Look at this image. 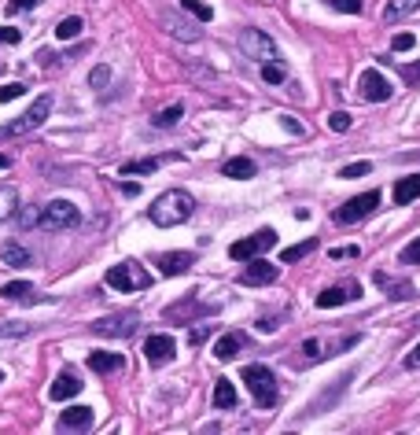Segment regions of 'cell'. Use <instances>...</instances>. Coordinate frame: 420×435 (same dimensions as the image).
Here are the masks:
<instances>
[{
	"instance_id": "5bb4252c",
	"label": "cell",
	"mask_w": 420,
	"mask_h": 435,
	"mask_svg": "<svg viewBox=\"0 0 420 435\" xmlns=\"http://www.w3.org/2000/svg\"><path fill=\"white\" fill-rule=\"evenodd\" d=\"M358 89H362V96H365L369 103H387V100H391V85H387V78H384L380 71H365Z\"/></svg>"
},
{
	"instance_id": "7402d4cb",
	"label": "cell",
	"mask_w": 420,
	"mask_h": 435,
	"mask_svg": "<svg viewBox=\"0 0 420 435\" xmlns=\"http://www.w3.org/2000/svg\"><path fill=\"white\" fill-rule=\"evenodd\" d=\"M416 8H420V0H387V4H384V23H387V26L402 23V19L413 15Z\"/></svg>"
},
{
	"instance_id": "74e56055",
	"label": "cell",
	"mask_w": 420,
	"mask_h": 435,
	"mask_svg": "<svg viewBox=\"0 0 420 435\" xmlns=\"http://www.w3.org/2000/svg\"><path fill=\"white\" fill-rule=\"evenodd\" d=\"M398 258H402V262H409V266H420V236H416L413 244H406Z\"/></svg>"
},
{
	"instance_id": "7bdbcfd3",
	"label": "cell",
	"mask_w": 420,
	"mask_h": 435,
	"mask_svg": "<svg viewBox=\"0 0 420 435\" xmlns=\"http://www.w3.org/2000/svg\"><path fill=\"white\" fill-rule=\"evenodd\" d=\"M328 126L336 129V133H347V129H350V115H347V111H336V115H328Z\"/></svg>"
},
{
	"instance_id": "4316f807",
	"label": "cell",
	"mask_w": 420,
	"mask_h": 435,
	"mask_svg": "<svg viewBox=\"0 0 420 435\" xmlns=\"http://www.w3.org/2000/svg\"><path fill=\"white\" fill-rule=\"evenodd\" d=\"M163 23H166V30H170L173 37H181V41H199V37H203V30L192 26V23H181L177 15H163Z\"/></svg>"
},
{
	"instance_id": "bcb514c9",
	"label": "cell",
	"mask_w": 420,
	"mask_h": 435,
	"mask_svg": "<svg viewBox=\"0 0 420 435\" xmlns=\"http://www.w3.org/2000/svg\"><path fill=\"white\" fill-rule=\"evenodd\" d=\"M358 255H362L358 244H350V247H332V251H328V258H358Z\"/></svg>"
},
{
	"instance_id": "44dd1931",
	"label": "cell",
	"mask_w": 420,
	"mask_h": 435,
	"mask_svg": "<svg viewBox=\"0 0 420 435\" xmlns=\"http://www.w3.org/2000/svg\"><path fill=\"white\" fill-rule=\"evenodd\" d=\"M243 343H247V336H243V332H225V336L214 343V354H217L221 362H232V358L240 354Z\"/></svg>"
},
{
	"instance_id": "2e32d148",
	"label": "cell",
	"mask_w": 420,
	"mask_h": 435,
	"mask_svg": "<svg viewBox=\"0 0 420 435\" xmlns=\"http://www.w3.org/2000/svg\"><path fill=\"white\" fill-rule=\"evenodd\" d=\"M376 285L384 288V295L387 299H398V302H406V299H413L416 295V288L409 285V280H402V277H391V273H376Z\"/></svg>"
},
{
	"instance_id": "60d3db41",
	"label": "cell",
	"mask_w": 420,
	"mask_h": 435,
	"mask_svg": "<svg viewBox=\"0 0 420 435\" xmlns=\"http://www.w3.org/2000/svg\"><path fill=\"white\" fill-rule=\"evenodd\" d=\"M336 11H343V15H358L362 11V0H328Z\"/></svg>"
},
{
	"instance_id": "c3c4849f",
	"label": "cell",
	"mask_w": 420,
	"mask_h": 435,
	"mask_svg": "<svg viewBox=\"0 0 420 435\" xmlns=\"http://www.w3.org/2000/svg\"><path fill=\"white\" fill-rule=\"evenodd\" d=\"M280 126L287 129V133H299V137L306 133V126H302V122H295V118H287V115H280Z\"/></svg>"
},
{
	"instance_id": "b9f144b4",
	"label": "cell",
	"mask_w": 420,
	"mask_h": 435,
	"mask_svg": "<svg viewBox=\"0 0 420 435\" xmlns=\"http://www.w3.org/2000/svg\"><path fill=\"white\" fill-rule=\"evenodd\" d=\"M413 45H416V37H413V34H394V41H391V48H394V52H409Z\"/></svg>"
},
{
	"instance_id": "484cf974",
	"label": "cell",
	"mask_w": 420,
	"mask_h": 435,
	"mask_svg": "<svg viewBox=\"0 0 420 435\" xmlns=\"http://www.w3.org/2000/svg\"><path fill=\"white\" fill-rule=\"evenodd\" d=\"M240 395H236V387L232 380H217L214 384V409H236Z\"/></svg>"
},
{
	"instance_id": "e0dca14e",
	"label": "cell",
	"mask_w": 420,
	"mask_h": 435,
	"mask_svg": "<svg viewBox=\"0 0 420 435\" xmlns=\"http://www.w3.org/2000/svg\"><path fill=\"white\" fill-rule=\"evenodd\" d=\"M192 262H195V255H192V251H166V255H159V273H163V277L188 273Z\"/></svg>"
},
{
	"instance_id": "9a60e30c",
	"label": "cell",
	"mask_w": 420,
	"mask_h": 435,
	"mask_svg": "<svg viewBox=\"0 0 420 435\" xmlns=\"http://www.w3.org/2000/svg\"><path fill=\"white\" fill-rule=\"evenodd\" d=\"M93 421H96L93 406H71L59 413V431H85V428H93Z\"/></svg>"
},
{
	"instance_id": "7c38bea8",
	"label": "cell",
	"mask_w": 420,
	"mask_h": 435,
	"mask_svg": "<svg viewBox=\"0 0 420 435\" xmlns=\"http://www.w3.org/2000/svg\"><path fill=\"white\" fill-rule=\"evenodd\" d=\"M273 280H277V266L265 262L262 255L258 258H247V266H243V273H240V285H247V288H255V285H273Z\"/></svg>"
},
{
	"instance_id": "8fae6325",
	"label": "cell",
	"mask_w": 420,
	"mask_h": 435,
	"mask_svg": "<svg viewBox=\"0 0 420 435\" xmlns=\"http://www.w3.org/2000/svg\"><path fill=\"white\" fill-rule=\"evenodd\" d=\"M354 299H362V285L358 280H343V285H332L317 295V307L332 310V307H343V302H354Z\"/></svg>"
},
{
	"instance_id": "db71d44e",
	"label": "cell",
	"mask_w": 420,
	"mask_h": 435,
	"mask_svg": "<svg viewBox=\"0 0 420 435\" xmlns=\"http://www.w3.org/2000/svg\"><path fill=\"white\" fill-rule=\"evenodd\" d=\"M0 380H4V373H0Z\"/></svg>"
},
{
	"instance_id": "cb8c5ba5",
	"label": "cell",
	"mask_w": 420,
	"mask_h": 435,
	"mask_svg": "<svg viewBox=\"0 0 420 435\" xmlns=\"http://www.w3.org/2000/svg\"><path fill=\"white\" fill-rule=\"evenodd\" d=\"M166 317L173 324H185L188 317H210V307H207V302H185V307H170Z\"/></svg>"
},
{
	"instance_id": "4dcf8cb0",
	"label": "cell",
	"mask_w": 420,
	"mask_h": 435,
	"mask_svg": "<svg viewBox=\"0 0 420 435\" xmlns=\"http://www.w3.org/2000/svg\"><path fill=\"white\" fill-rule=\"evenodd\" d=\"M15 200H19L15 188H11V185H0V222H8V218L15 214V207H19Z\"/></svg>"
},
{
	"instance_id": "7a4b0ae2",
	"label": "cell",
	"mask_w": 420,
	"mask_h": 435,
	"mask_svg": "<svg viewBox=\"0 0 420 435\" xmlns=\"http://www.w3.org/2000/svg\"><path fill=\"white\" fill-rule=\"evenodd\" d=\"M52 103H56L52 96H37L19 118H11L8 126H0V140H15V137H26V133H34V129H41L44 122H48V115H52Z\"/></svg>"
},
{
	"instance_id": "f35d334b",
	"label": "cell",
	"mask_w": 420,
	"mask_h": 435,
	"mask_svg": "<svg viewBox=\"0 0 420 435\" xmlns=\"http://www.w3.org/2000/svg\"><path fill=\"white\" fill-rule=\"evenodd\" d=\"M398 74H402V81H409V85H420V63H402Z\"/></svg>"
},
{
	"instance_id": "4fadbf2b",
	"label": "cell",
	"mask_w": 420,
	"mask_h": 435,
	"mask_svg": "<svg viewBox=\"0 0 420 435\" xmlns=\"http://www.w3.org/2000/svg\"><path fill=\"white\" fill-rule=\"evenodd\" d=\"M173 354H177L173 336H148L144 339V358H148V365H166V362H173Z\"/></svg>"
},
{
	"instance_id": "836d02e7",
	"label": "cell",
	"mask_w": 420,
	"mask_h": 435,
	"mask_svg": "<svg viewBox=\"0 0 420 435\" xmlns=\"http://www.w3.org/2000/svg\"><path fill=\"white\" fill-rule=\"evenodd\" d=\"M181 8H185V11H192V15L199 19V23H210V19H214L210 4H203V0H181Z\"/></svg>"
},
{
	"instance_id": "7dc6e473",
	"label": "cell",
	"mask_w": 420,
	"mask_h": 435,
	"mask_svg": "<svg viewBox=\"0 0 420 435\" xmlns=\"http://www.w3.org/2000/svg\"><path fill=\"white\" fill-rule=\"evenodd\" d=\"M19 41H22V34L15 26H0V45H19Z\"/></svg>"
},
{
	"instance_id": "3957f363",
	"label": "cell",
	"mask_w": 420,
	"mask_h": 435,
	"mask_svg": "<svg viewBox=\"0 0 420 435\" xmlns=\"http://www.w3.org/2000/svg\"><path fill=\"white\" fill-rule=\"evenodd\" d=\"M240 380L247 384V391L255 395L258 409H273V406H277L280 391H277V377H273V369H270V365H243Z\"/></svg>"
},
{
	"instance_id": "f6af8a7d",
	"label": "cell",
	"mask_w": 420,
	"mask_h": 435,
	"mask_svg": "<svg viewBox=\"0 0 420 435\" xmlns=\"http://www.w3.org/2000/svg\"><path fill=\"white\" fill-rule=\"evenodd\" d=\"M41 0H8V15H19V11H30V8H37Z\"/></svg>"
},
{
	"instance_id": "f5cc1de1",
	"label": "cell",
	"mask_w": 420,
	"mask_h": 435,
	"mask_svg": "<svg viewBox=\"0 0 420 435\" xmlns=\"http://www.w3.org/2000/svg\"><path fill=\"white\" fill-rule=\"evenodd\" d=\"M8 166H11V159H8V155H0V170H8Z\"/></svg>"
},
{
	"instance_id": "8d00e7d4",
	"label": "cell",
	"mask_w": 420,
	"mask_h": 435,
	"mask_svg": "<svg viewBox=\"0 0 420 435\" xmlns=\"http://www.w3.org/2000/svg\"><path fill=\"white\" fill-rule=\"evenodd\" d=\"M19 96H26V85H22V81L0 85V103H8V100H19Z\"/></svg>"
},
{
	"instance_id": "d6986e66",
	"label": "cell",
	"mask_w": 420,
	"mask_h": 435,
	"mask_svg": "<svg viewBox=\"0 0 420 435\" xmlns=\"http://www.w3.org/2000/svg\"><path fill=\"white\" fill-rule=\"evenodd\" d=\"M0 299H8V302H37V288L30 285V280H8L4 288H0Z\"/></svg>"
},
{
	"instance_id": "30bf717a",
	"label": "cell",
	"mask_w": 420,
	"mask_h": 435,
	"mask_svg": "<svg viewBox=\"0 0 420 435\" xmlns=\"http://www.w3.org/2000/svg\"><path fill=\"white\" fill-rule=\"evenodd\" d=\"M240 48H243V56H251V59H258V63H270V59L277 56L273 37L262 34V30H255V26L240 30Z\"/></svg>"
},
{
	"instance_id": "ba28073f",
	"label": "cell",
	"mask_w": 420,
	"mask_h": 435,
	"mask_svg": "<svg viewBox=\"0 0 420 435\" xmlns=\"http://www.w3.org/2000/svg\"><path fill=\"white\" fill-rule=\"evenodd\" d=\"M376 207H380V192H362V195H354V200H347L343 207H336V222L339 225H354V222H362V218H369Z\"/></svg>"
},
{
	"instance_id": "816d5d0a",
	"label": "cell",
	"mask_w": 420,
	"mask_h": 435,
	"mask_svg": "<svg viewBox=\"0 0 420 435\" xmlns=\"http://www.w3.org/2000/svg\"><path fill=\"white\" fill-rule=\"evenodd\" d=\"M122 192H126V195H137V192H140V185H137V181H129V185H122Z\"/></svg>"
},
{
	"instance_id": "5b68a950",
	"label": "cell",
	"mask_w": 420,
	"mask_h": 435,
	"mask_svg": "<svg viewBox=\"0 0 420 435\" xmlns=\"http://www.w3.org/2000/svg\"><path fill=\"white\" fill-rule=\"evenodd\" d=\"M270 247H277V229H258L251 236H243V240H236L229 247V255L236 258V262H247V258H258V255H265Z\"/></svg>"
},
{
	"instance_id": "277c9868",
	"label": "cell",
	"mask_w": 420,
	"mask_h": 435,
	"mask_svg": "<svg viewBox=\"0 0 420 435\" xmlns=\"http://www.w3.org/2000/svg\"><path fill=\"white\" fill-rule=\"evenodd\" d=\"M350 347H358V336L354 332H347V336H336V339H306L302 347H299V358H295V365H314V362H321V358H332V354H343V351H350Z\"/></svg>"
},
{
	"instance_id": "681fc988",
	"label": "cell",
	"mask_w": 420,
	"mask_h": 435,
	"mask_svg": "<svg viewBox=\"0 0 420 435\" xmlns=\"http://www.w3.org/2000/svg\"><path fill=\"white\" fill-rule=\"evenodd\" d=\"M26 324H0V336H22Z\"/></svg>"
},
{
	"instance_id": "9c48e42d",
	"label": "cell",
	"mask_w": 420,
	"mask_h": 435,
	"mask_svg": "<svg viewBox=\"0 0 420 435\" xmlns=\"http://www.w3.org/2000/svg\"><path fill=\"white\" fill-rule=\"evenodd\" d=\"M78 222H81V214H78V207H74L71 200H52L48 207H44V214H41V225L52 229V232L74 229Z\"/></svg>"
},
{
	"instance_id": "603a6c76",
	"label": "cell",
	"mask_w": 420,
	"mask_h": 435,
	"mask_svg": "<svg viewBox=\"0 0 420 435\" xmlns=\"http://www.w3.org/2000/svg\"><path fill=\"white\" fill-rule=\"evenodd\" d=\"M420 195V173H413V178H402L394 185V192H391V200L398 203V207H406V203H413Z\"/></svg>"
},
{
	"instance_id": "ac0fdd59",
	"label": "cell",
	"mask_w": 420,
	"mask_h": 435,
	"mask_svg": "<svg viewBox=\"0 0 420 435\" xmlns=\"http://www.w3.org/2000/svg\"><path fill=\"white\" fill-rule=\"evenodd\" d=\"M88 369H93V373H100V377L122 373V369H126V358H122L118 351H93V354H88Z\"/></svg>"
},
{
	"instance_id": "ab89813d",
	"label": "cell",
	"mask_w": 420,
	"mask_h": 435,
	"mask_svg": "<svg viewBox=\"0 0 420 435\" xmlns=\"http://www.w3.org/2000/svg\"><path fill=\"white\" fill-rule=\"evenodd\" d=\"M369 170H372L369 163H347V166L339 170V178H365Z\"/></svg>"
},
{
	"instance_id": "f546056e",
	"label": "cell",
	"mask_w": 420,
	"mask_h": 435,
	"mask_svg": "<svg viewBox=\"0 0 420 435\" xmlns=\"http://www.w3.org/2000/svg\"><path fill=\"white\" fill-rule=\"evenodd\" d=\"M166 159H170V155H166ZM166 159H133V163H122L118 173H155Z\"/></svg>"
},
{
	"instance_id": "8992f818",
	"label": "cell",
	"mask_w": 420,
	"mask_h": 435,
	"mask_svg": "<svg viewBox=\"0 0 420 435\" xmlns=\"http://www.w3.org/2000/svg\"><path fill=\"white\" fill-rule=\"evenodd\" d=\"M103 280H107L115 292H140L151 277L140 270V262H122V266H111V270L103 273Z\"/></svg>"
},
{
	"instance_id": "d4e9b609",
	"label": "cell",
	"mask_w": 420,
	"mask_h": 435,
	"mask_svg": "<svg viewBox=\"0 0 420 435\" xmlns=\"http://www.w3.org/2000/svg\"><path fill=\"white\" fill-rule=\"evenodd\" d=\"M81 391V380L74 377V373H63V377H56V384L48 387V395L56 399V402H63V399H74Z\"/></svg>"
},
{
	"instance_id": "52a82bcc",
	"label": "cell",
	"mask_w": 420,
	"mask_h": 435,
	"mask_svg": "<svg viewBox=\"0 0 420 435\" xmlns=\"http://www.w3.org/2000/svg\"><path fill=\"white\" fill-rule=\"evenodd\" d=\"M137 329H140V317L133 314V310H126V314H107V317H100L93 324V332L96 336H107V339H129Z\"/></svg>"
},
{
	"instance_id": "d590c367",
	"label": "cell",
	"mask_w": 420,
	"mask_h": 435,
	"mask_svg": "<svg viewBox=\"0 0 420 435\" xmlns=\"http://www.w3.org/2000/svg\"><path fill=\"white\" fill-rule=\"evenodd\" d=\"M107 81H111V67H93V74H88V85H93L96 93L107 89Z\"/></svg>"
},
{
	"instance_id": "d6a6232c",
	"label": "cell",
	"mask_w": 420,
	"mask_h": 435,
	"mask_svg": "<svg viewBox=\"0 0 420 435\" xmlns=\"http://www.w3.org/2000/svg\"><path fill=\"white\" fill-rule=\"evenodd\" d=\"M181 115H185V107H181V103H173V107H166L163 115H155V126H159V129H170V126L181 122Z\"/></svg>"
},
{
	"instance_id": "1f68e13d",
	"label": "cell",
	"mask_w": 420,
	"mask_h": 435,
	"mask_svg": "<svg viewBox=\"0 0 420 435\" xmlns=\"http://www.w3.org/2000/svg\"><path fill=\"white\" fill-rule=\"evenodd\" d=\"M81 30H85V23H81L78 15H71V19H63V23L56 26V37H59V41H74Z\"/></svg>"
},
{
	"instance_id": "f907efd6",
	"label": "cell",
	"mask_w": 420,
	"mask_h": 435,
	"mask_svg": "<svg viewBox=\"0 0 420 435\" xmlns=\"http://www.w3.org/2000/svg\"><path fill=\"white\" fill-rule=\"evenodd\" d=\"M406 365H409V369H416V365H420V343H416V351L406 358Z\"/></svg>"
},
{
	"instance_id": "e575fe53",
	"label": "cell",
	"mask_w": 420,
	"mask_h": 435,
	"mask_svg": "<svg viewBox=\"0 0 420 435\" xmlns=\"http://www.w3.org/2000/svg\"><path fill=\"white\" fill-rule=\"evenodd\" d=\"M262 78H265V85H284V63L270 59V63L262 67Z\"/></svg>"
},
{
	"instance_id": "ffe728a7",
	"label": "cell",
	"mask_w": 420,
	"mask_h": 435,
	"mask_svg": "<svg viewBox=\"0 0 420 435\" xmlns=\"http://www.w3.org/2000/svg\"><path fill=\"white\" fill-rule=\"evenodd\" d=\"M0 262H4V266H11V270H26V266H34V255L26 251V247H22V244H4V247H0Z\"/></svg>"
},
{
	"instance_id": "6da1fadb",
	"label": "cell",
	"mask_w": 420,
	"mask_h": 435,
	"mask_svg": "<svg viewBox=\"0 0 420 435\" xmlns=\"http://www.w3.org/2000/svg\"><path fill=\"white\" fill-rule=\"evenodd\" d=\"M192 210H195L192 195L185 188H170V192H163L159 200L148 207V218H151V225H159V229H173V225L188 222Z\"/></svg>"
},
{
	"instance_id": "f1b7e54d",
	"label": "cell",
	"mask_w": 420,
	"mask_h": 435,
	"mask_svg": "<svg viewBox=\"0 0 420 435\" xmlns=\"http://www.w3.org/2000/svg\"><path fill=\"white\" fill-rule=\"evenodd\" d=\"M314 251H317V240H302V244H295V247H284V251H280V262H299V258L314 255Z\"/></svg>"
},
{
	"instance_id": "83f0119b",
	"label": "cell",
	"mask_w": 420,
	"mask_h": 435,
	"mask_svg": "<svg viewBox=\"0 0 420 435\" xmlns=\"http://www.w3.org/2000/svg\"><path fill=\"white\" fill-rule=\"evenodd\" d=\"M255 173H258V166L251 159H229L225 163V178H232V181H251Z\"/></svg>"
},
{
	"instance_id": "ee69618b",
	"label": "cell",
	"mask_w": 420,
	"mask_h": 435,
	"mask_svg": "<svg viewBox=\"0 0 420 435\" xmlns=\"http://www.w3.org/2000/svg\"><path fill=\"white\" fill-rule=\"evenodd\" d=\"M19 225H22V229H34V225H41V214H37L34 207H26V210L19 214Z\"/></svg>"
}]
</instances>
